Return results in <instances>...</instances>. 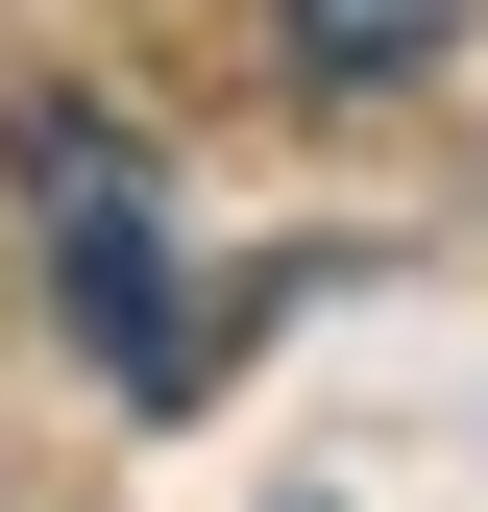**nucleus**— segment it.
<instances>
[{
    "instance_id": "nucleus-2",
    "label": "nucleus",
    "mask_w": 488,
    "mask_h": 512,
    "mask_svg": "<svg viewBox=\"0 0 488 512\" xmlns=\"http://www.w3.org/2000/svg\"><path fill=\"white\" fill-rule=\"evenodd\" d=\"M440 49H464V0H293V74H440Z\"/></svg>"
},
{
    "instance_id": "nucleus-1",
    "label": "nucleus",
    "mask_w": 488,
    "mask_h": 512,
    "mask_svg": "<svg viewBox=\"0 0 488 512\" xmlns=\"http://www.w3.org/2000/svg\"><path fill=\"white\" fill-rule=\"evenodd\" d=\"M0 171H25V220H49V293H74V342H98V391H196V317H171V196H147V147H122L98 98H25L0 122Z\"/></svg>"
}]
</instances>
